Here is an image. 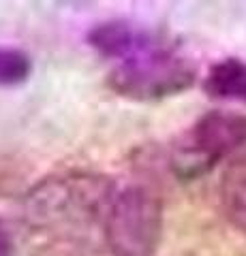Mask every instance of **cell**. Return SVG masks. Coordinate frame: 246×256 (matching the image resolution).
<instances>
[{
    "instance_id": "6da1fadb",
    "label": "cell",
    "mask_w": 246,
    "mask_h": 256,
    "mask_svg": "<svg viewBox=\"0 0 246 256\" xmlns=\"http://www.w3.org/2000/svg\"><path fill=\"white\" fill-rule=\"evenodd\" d=\"M118 184L103 175L69 173L45 178L26 198V222L35 230L52 233L58 242L84 244L90 228L103 233L107 207Z\"/></svg>"
},
{
    "instance_id": "7a4b0ae2",
    "label": "cell",
    "mask_w": 246,
    "mask_h": 256,
    "mask_svg": "<svg viewBox=\"0 0 246 256\" xmlns=\"http://www.w3.org/2000/svg\"><path fill=\"white\" fill-rule=\"evenodd\" d=\"M197 68L173 43L156 34L148 45L118 60L107 75L116 94L133 100H163L188 90Z\"/></svg>"
},
{
    "instance_id": "3957f363",
    "label": "cell",
    "mask_w": 246,
    "mask_h": 256,
    "mask_svg": "<svg viewBox=\"0 0 246 256\" xmlns=\"http://www.w3.org/2000/svg\"><path fill=\"white\" fill-rule=\"evenodd\" d=\"M163 235V201L144 184L118 188L103 220L112 256H154Z\"/></svg>"
},
{
    "instance_id": "277c9868",
    "label": "cell",
    "mask_w": 246,
    "mask_h": 256,
    "mask_svg": "<svg viewBox=\"0 0 246 256\" xmlns=\"http://www.w3.org/2000/svg\"><path fill=\"white\" fill-rule=\"evenodd\" d=\"M242 150H246V116L210 111L171 148V169L182 182H190Z\"/></svg>"
},
{
    "instance_id": "5b68a950",
    "label": "cell",
    "mask_w": 246,
    "mask_h": 256,
    "mask_svg": "<svg viewBox=\"0 0 246 256\" xmlns=\"http://www.w3.org/2000/svg\"><path fill=\"white\" fill-rule=\"evenodd\" d=\"M158 34L154 30L135 26L131 22L114 20V22H103L97 24L88 32V45L103 58L109 60H122L126 56L139 52L144 45H148Z\"/></svg>"
},
{
    "instance_id": "8992f818",
    "label": "cell",
    "mask_w": 246,
    "mask_h": 256,
    "mask_svg": "<svg viewBox=\"0 0 246 256\" xmlns=\"http://www.w3.org/2000/svg\"><path fill=\"white\" fill-rule=\"evenodd\" d=\"M203 90L212 98L246 105V62L240 58H225L214 62L205 73Z\"/></svg>"
},
{
    "instance_id": "52a82bcc",
    "label": "cell",
    "mask_w": 246,
    "mask_h": 256,
    "mask_svg": "<svg viewBox=\"0 0 246 256\" xmlns=\"http://www.w3.org/2000/svg\"><path fill=\"white\" fill-rule=\"evenodd\" d=\"M220 201L233 226L246 233V156L233 160L223 175Z\"/></svg>"
},
{
    "instance_id": "ba28073f",
    "label": "cell",
    "mask_w": 246,
    "mask_h": 256,
    "mask_svg": "<svg viewBox=\"0 0 246 256\" xmlns=\"http://www.w3.org/2000/svg\"><path fill=\"white\" fill-rule=\"evenodd\" d=\"M33 73V62L18 47H0V86H20Z\"/></svg>"
},
{
    "instance_id": "9c48e42d",
    "label": "cell",
    "mask_w": 246,
    "mask_h": 256,
    "mask_svg": "<svg viewBox=\"0 0 246 256\" xmlns=\"http://www.w3.org/2000/svg\"><path fill=\"white\" fill-rule=\"evenodd\" d=\"M0 256H13V244L7 226L0 222Z\"/></svg>"
}]
</instances>
